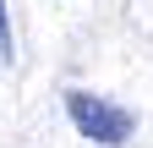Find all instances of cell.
<instances>
[{"label": "cell", "instance_id": "cell-1", "mask_svg": "<svg viewBox=\"0 0 153 148\" xmlns=\"http://www.w3.org/2000/svg\"><path fill=\"white\" fill-rule=\"evenodd\" d=\"M66 115L76 126V137H88L99 148H120L131 132H137V115H131L126 104L93 93V88H66Z\"/></svg>", "mask_w": 153, "mask_h": 148}, {"label": "cell", "instance_id": "cell-2", "mask_svg": "<svg viewBox=\"0 0 153 148\" xmlns=\"http://www.w3.org/2000/svg\"><path fill=\"white\" fill-rule=\"evenodd\" d=\"M0 61H11V16H6V0H0Z\"/></svg>", "mask_w": 153, "mask_h": 148}]
</instances>
